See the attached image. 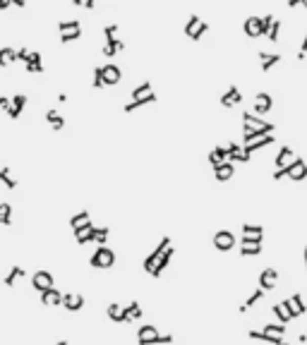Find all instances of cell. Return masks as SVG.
Returning <instances> with one entry per match:
<instances>
[{
    "instance_id": "obj_11",
    "label": "cell",
    "mask_w": 307,
    "mask_h": 345,
    "mask_svg": "<svg viewBox=\"0 0 307 345\" xmlns=\"http://www.w3.org/2000/svg\"><path fill=\"white\" fill-rule=\"evenodd\" d=\"M120 79H123V72H120L118 65H113V63L103 65V84H106V87H113V84H118Z\"/></svg>"
},
{
    "instance_id": "obj_35",
    "label": "cell",
    "mask_w": 307,
    "mask_h": 345,
    "mask_svg": "<svg viewBox=\"0 0 307 345\" xmlns=\"http://www.w3.org/2000/svg\"><path fill=\"white\" fill-rule=\"evenodd\" d=\"M149 103H156V94L146 96V99H139V101H130V103L125 106V113H132V110L142 108V106H149Z\"/></svg>"
},
{
    "instance_id": "obj_16",
    "label": "cell",
    "mask_w": 307,
    "mask_h": 345,
    "mask_svg": "<svg viewBox=\"0 0 307 345\" xmlns=\"http://www.w3.org/2000/svg\"><path fill=\"white\" fill-rule=\"evenodd\" d=\"M173 254H175V249H173V245H171V247H168V249H166V252H163V256H161V259H159V262L154 264V269H151V273H149V276H154V278H159V276H161V273L166 271V266L171 264Z\"/></svg>"
},
{
    "instance_id": "obj_34",
    "label": "cell",
    "mask_w": 307,
    "mask_h": 345,
    "mask_svg": "<svg viewBox=\"0 0 307 345\" xmlns=\"http://www.w3.org/2000/svg\"><path fill=\"white\" fill-rule=\"evenodd\" d=\"M264 336L269 338H283V333H286V326H281V324H266V326L262 328Z\"/></svg>"
},
{
    "instance_id": "obj_18",
    "label": "cell",
    "mask_w": 307,
    "mask_h": 345,
    "mask_svg": "<svg viewBox=\"0 0 307 345\" xmlns=\"http://www.w3.org/2000/svg\"><path fill=\"white\" fill-rule=\"evenodd\" d=\"M233 175H235V165L231 163V161H226V163H221L214 168V178H216L218 182H228Z\"/></svg>"
},
{
    "instance_id": "obj_42",
    "label": "cell",
    "mask_w": 307,
    "mask_h": 345,
    "mask_svg": "<svg viewBox=\"0 0 307 345\" xmlns=\"http://www.w3.org/2000/svg\"><path fill=\"white\" fill-rule=\"evenodd\" d=\"M110 235V228H96L94 230V242H99V247L106 245V240H108Z\"/></svg>"
},
{
    "instance_id": "obj_32",
    "label": "cell",
    "mask_w": 307,
    "mask_h": 345,
    "mask_svg": "<svg viewBox=\"0 0 307 345\" xmlns=\"http://www.w3.org/2000/svg\"><path fill=\"white\" fill-rule=\"evenodd\" d=\"M46 120H48V125L53 130H63L65 127V120H63V115L58 113V110H48L46 113Z\"/></svg>"
},
{
    "instance_id": "obj_20",
    "label": "cell",
    "mask_w": 307,
    "mask_h": 345,
    "mask_svg": "<svg viewBox=\"0 0 307 345\" xmlns=\"http://www.w3.org/2000/svg\"><path fill=\"white\" fill-rule=\"evenodd\" d=\"M106 314H108L110 321H118V324H130L125 317V307H120L118 302H113V305H108V309H106Z\"/></svg>"
},
{
    "instance_id": "obj_14",
    "label": "cell",
    "mask_w": 307,
    "mask_h": 345,
    "mask_svg": "<svg viewBox=\"0 0 307 345\" xmlns=\"http://www.w3.org/2000/svg\"><path fill=\"white\" fill-rule=\"evenodd\" d=\"M156 336H159V328L151 326V324H144V326H139V331H137V345H149Z\"/></svg>"
},
{
    "instance_id": "obj_30",
    "label": "cell",
    "mask_w": 307,
    "mask_h": 345,
    "mask_svg": "<svg viewBox=\"0 0 307 345\" xmlns=\"http://www.w3.org/2000/svg\"><path fill=\"white\" fill-rule=\"evenodd\" d=\"M262 297H264V290H262V288H257V290H254L252 295H250V297H247V300H245L243 305H240V314H245L247 309H252L254 305H257V302L262 300Z\"/></svg>"
},
{
    "instance_id": "obj_44",
    "label": "cell",
    "mask_w": 307,
    "mask_h": 345,
    "mask_svg": "<svg viewBox=\"0 0 307 345\" xmlns=\"http://www.w3.org/2000/svg\"><path fill=\"white\" fill-rule=\"evenodd\" d=\"M240 230H243V235H264V228L262 226H252V223H243Z\"/></svg>"
},
{
    "instance_id": "obj_41",
    "label": "cell",
    "mask_w": 307,
    "mask_h": 345,
    "mask_svg": "<svg viewBox=\"0 0 307 345\" xmlns=\"http://www.w3.org/2000/svg\"><path fill=\"white\" fill-rule=\"evenodd\" d=\"M271 309H274V314H276V319H279V324H281V326H283V324H288V321H290V314L286 312V309H283V305H281V302H279V305H274Z\"/></svg>"
},
{
    "instance_id": "obj_4",
    "label": "cell",
    "mask_w": 307,
    "mask_h": 345,
    "mask_svg": "<svg viewBox=\"0 0 307 345\" xmlns=\"http://www.w3.org/2000/svg\"><path fill=\"white\" fill-rule=\"evenodd\" d=\"M281 305H283V309L290 314V319H298V317H302V314L307 312V307H305V302H302V295H300V292H295V295L286 297Z\"/></svg>"
},
{
    "instance_id": "obj_31",
    "label": "cell",
    "mask_w": 307,
    "mask_h": 345,
    "mask_svg": "<svg viewBox=\"0 0 307 345\" xmlns=\"http://www.w3.org/2000/svg\"><path fill=\"white\" fill-rule=\"evenodd\" d=\"M87 223H91L89 211H77V213L70 218V228H72V230H77V228H82V226H87Z\"/></svg>"
},
{
    "instance_id": "obj_38",
    "label": "cell",
    "mask_w": 307,
    "mask_h": 345,
    "mask_svg": "<svg viewBox=\"0 0 307 345\" xmlns=\"http://www.w3.org/2000/svg\"><path fill=\"white\" fill-rule=\"evenodd\" d=\"M125 317H127V321H135V319H142V307H139V302H130L125 307Z\"/></svg>"
},
{
    "instance_id": "obj_19",
    "label": "cell",
    "mask_w": 307,
    "mask_h": 345,
    "mask_svg": "<svg viewBox=\"0 0 307 345\" xmlns=\"http://www.w3.org/2000/svg\"><path fill=\"white\" fill-rule=\"evenodd\" d=\"M271 106H274V99H271L269 94H264V91H262V94H257V96H254V110H257L259 115L269 113Z\"/></svg>"
},
{
    "instance_id": "obj_5",
    "label": "cell",
    "mask_w": 307,
    "mask_h": 345,
    "mask_svg": "<svg viewBox=\"0 0 307 345\" xmlns=\"http://www.w3.org/2000/svg\"><path fill=\"white\" fill-rule=\"evenodd\" d=\"M211 245L216 247L218 252H231L235 247V235L231 230H216L214 237H211Z\"/></svg>"
},
{
    "instance_id": "obj_13",
    "label": "cell",
    "mask_w": 307,
    "mask_h": 345,
    "mask_svg": "<svg viewBox=\"0 0 307 345\" xmlns=\"http://www.w3.org/2000/svg\"><path fill=\"white\" fill-rule=\"evenodd\" d=\"M63 307L67 312H80L84 307V297H82L80 292H65L63 295Z\"/></svg>"
},
{
    "instance_id": "obj_7",
    "label": "cell",
    "mask_w": 307,
    "mask_h": 345,
    "mask_svg": "<svg viewBox=\"0 0 307 345\" xmlns=\"http://www.w3.org/2000/svg\"><path fill=\"white\" fill-rule=\"evenodd\" d=\"M168 247H171V237H163L161 242H159V247H156V249H154L151 254H149V256H146V259H144V271H146V273H151L154 264H156V262H159V259H161V256H163V252H166Z\"/></svg>"
},
{
    "instance_id": "obj_25",
    "label": "cell",
    "mask_w": 307,
    "mask_h": 345,
    "mask_svg": "<svg viewBox=\"0 0 307 345\" xmlns=\"http://www.w3.org/2000/svg\"><path fill=\"white\" fill-rule=\"evenodd\" d=\"M266 144H274V135H266V137H262V139H257V142H252V144L243 146V154L245 156H252L257 149H262V146H266Z\"/></svg>"
},
{
    "instance_id": "obj_28",
    "label": "cell",
    "mask_w": 307,
    "mask_h": 345,
    "mask_svg": "<svg viewBox=\"0 0 307 345\" xmlns=\"http://www.w3.org/2000/svg\"><path fill=\"white\" fill-rule=\"evenodd\" d=\"M259 60H262V72H269L274 65H279L281 63V55H269V53H264V51H259Z\"/></svg>"
},
{
    "instance_id": "obj_12",
    "label": "cell",
    "mask_w": 307,
    "mask_h": 345,
    "mask_svg": "<svg viewBox=\"0 0 307 345\" xmlns=\"http://www.w3.org/2000/svg\"><path fill=\"white\" fill-rule=\"evenodd\" d=\"M24 106H27V96H24V94H17V96H12V99H10V106L5 108V113L15 120V118H19V113H22V108H24Z\"/></svg>"
},
{
    "instance_id": "obj_29",
    "label": "cell",
    "mask_w": 307,
    "mask_h": 345,
    "mask_svg": "<svg viewBox=\"0 0 307 345\" xmlns=\"http://www.w3.org/2000/svg\"><path fill=\"white\" fill-rule=\"evenodd\" d=\"M17 60V51L15 48H0V67H10V65Z\"/></svg>"
},
{
    "instance_id": "obj_1",
    "label": "cell",
    "mask_w": 307,
    "mask_h": 345,
    "mask_svg": "<svg viewBox=\"0 0 307 345\" xmlns=\"http://www.w3.org/2000/svg\"><path fill=\"white\" fill-rule=\"evenodd\" d=\"M283 178H288V180H293V182H302L307 178V163L302 158H295L290 165H286V168H281V170L274 172V180H283Z\"/></svg>"
},
{
    "instance_id": "obj_24",
    "label": "cell",
    "mask_w": 307,
    "mask_h": 345,
    "mask_svg": "<svg viewBox=\"0 0 307 345\" xmlns=\"http://www.w3.org/2000/svg\"><path fill=\"white\" fill-rule=\"evenodd\" d=\"M24 67H27V72H31V74H41V72H44L41 53H36V51H31V55H29V63L24 65Z\"/></svg>"
},
{
    "instance_id": "obj_39",
    "label": "cell",
    "mask_w": 307,
    "mask_h": 345,
    "mask_svg": "<svg viewBox=\"0 0 307 345\" xmlns=\"http://www.w3.org/2000/svg\"><path fill=\"white\" fill-rule=\"evenodd\" d=\"M0 182H3L8 190H15V187H17V180L10 175V168H8V165H5V168H0Z\"/></svg>"
},
{
    "instance_id": "obj_55",
    "label": "cell",
    "mask_w": 307,
    "mask_h": 345,
    "mask_svg": "<svg viewBox=\"0 0 307 345\" xmlns=\"http://www.w3.org/2000/svg\"><path fill=\"white\" fill-rule=\"evenodd\" d=\"M305 269H307V245H305Z\"/></svg>"
},
{
    "instance_id": "obj_47",
    "label": "cell",
    "mask_w": 307,
    "mask_h": 345,
    "mask_svg": "<svg viewBox=\"0 0 307 345\" xmlns=\"http://www.w3.org/2000/svg\"><path fill=\"white\" fill-rule=\"evenodd\" d=\"M80 36H82V29H77V31H70V34H60V41L70 44V41H77Z\"/></svg>"
},
{
    "instance_id": "obj_27",
    "label": "cell",
    "mask_w": 307,
    "mask_h": 345,
    "mask_svg": "<svg viewBox=\"0 0 307 345\" xmlns=\"http://www.w3.org/2000/svg\"><path fill=\"white\" fill-rule=\"evenodd\" d=\"M24 276H27V269H22V266H12V269H10V273L5 276V285H8V288H12V285H15L19 278H24Z\"/></svg>"
},
{
    "instance_id": "obj_48",
    "label": "cell",
    "mask_w": 307,
    "mask_h": 345,
    "mask_svg": "<svg viewBox=\"0 0 307 345\" xmlns=\"http://www.w3.org/2000/svg\"><path fill=\"white\" fill-rule=\"evenodd\" d=\"M264 235H243V245H262Z\"/></svg>"
},
{
    "instance_id": "obj_43",
    "label": "cell",
    "mask_w": 307,
    "mask_h": 345,
    "mask_svg": "<svg viewBox=\"0 0 307 345\" xmlns=\"http://www.w3.org/2000/svg\"><path fill=\"white\" fill-rule=\"evenodd\" d=\"M262 254V245H243L240 247V256H259Z\"/></svg>"
},
{
    "instance_id": "obj_40",
    "label": "cell",
    "mask_w": 307,
    "mask_h": 345,
    "mask_svg": "<svg viewBox=\"0 0 307 345\" xmlns=\"http://www.w3.org/2000/svg\"><path fill=\"white\" fill-rule=\"evenodd\" d=\"M77 29H82L80 19H67V22H60V24H58V31H60V34H70V31H77Z\"/></svg>"
},
{
    "instance_id": "obj_21",
    "label": "cell",
    "mask_w": 307,
    "mask_h": 345,
    "mask_svg": "<svg viewBox=\"0 0 307 345\" xmlns=\"http://www.w3.org/2000/svg\"><path fill=\"white\" fill-rule=\"evenodd\" d=\"M94 230H96V228L91 226V223H87V226L77 228V230H74V237H77V242H80V245L94 242Z\"/></svg>"
},
{
    "instance_id": "obj_46",
    "label": "cell",
    "mask_w": 307,
    "mask_h": 345,
    "mask_svg": "<svg viewBox=\"0 0 307 345\" xmlns=\"http://www.w3.org/2000/svg\"><path fill=\"white\" fill-rule=\"evenodd\" d=\"M279 34H281V22L279 19H274V24H271V29H269V41H279Z\"/></svg>"
},
{
    "instance_id": "obj_10",
    "label": "cell",
    "mask_w": 307,
    "mask_h": 345,
    "mask_svg": "<svg viewBox=\"0 0 307 345\" xmlns=\"http://www.w3.org/2000/svg\"><path fill=\"white\" fill-rule=\"evenodd\" d=\"M243 31H245V34H247L250 38H259V36H264V31H262V17H250V19H245Z\"/></svg>"
},
{
    "instance_id": "obj_9",
    "label": "cell",
    "mask_w": 307,
    "mask_h": 345,
    "mask_svg": "<svg viewBox=\"0 0 307 345\" xmlns=\"http://www.w3.org/2000/svg\"><path fill=\"white\" fill-rule=\"evenodd\" d=\"M31 285H34L39 292H44V290H48V288H53V276L41 269V271H36L31 276Z\"/></svg>"
},
{
    "instance_id": "obj_54",
    "label": "cell",
    "mask_w": 307,
    "mask_h": 345,
    "mask_svg": "<svg viewBox=\"0 0 307 345\" xmlns=\"http://www.w3.org/2000/svg\"><path fill=\"white\" fill-rule=\"evenodd\" d=\"M10 5H12V3H10V0H0V10H8Z\"/></svg>"
},
{
    "instance_id": "obj_8",
    "label": "cell",
    "mask_w": 307,
    "mask_h": 345,
    "mask_svg": "<svg viewBox=\"0 0 307 345\" xmlns=\"http://www.w3.org/2000/svg\"><path fill=\"white\" fill-rule=\"evenodd\" d=\"M276 281H279V271H276V269H264V271L259 273V288H262L264 292L276 290Z\"/></svg>"
},
{
    "instance_id": "obj_6",
    "label": "cell",
    "mask_w": 307,
    "mask_h": 345,
    "mask_svg": "<svg viewBox=\"0 0 307 345\" xmlns=\"http://www.w3.org/2000/svg\"><path fill=\"white\" fill-rule=\"evenodd\" d=\"M269 132H274V122H266L264 127H257V130L245 127V125H243V142H245V146L252 144V142H257V139H262V137H266Z\"/></svg>"
},
{
    "instance_id": "obj_26",
    "label": "cell",
    "mask_w": 307,
    "mask_h": 345,
    "mask_svg": "<svg viewBox=\"0 0 307 345\" xmlns=\"http://www.w3.org/2000/svg\"><path fill=\"white\" fill-rule=\"evenodd\" d=\"M118 51H125V41H120V38L106 41V46H103V55H106V58H113Z\"/></svg>"
},
{
    "instance_id": "obj_36",
    "label": "cell",
    "mask_w": 307,
    "mask_h": 345,
    "mask_svg": "<svg viewBox=\"0 0 307 345\" xmlns=\"http://www.w3.org/2000/svg\"><path fill=\"white\" fill-rule=\"evenodd\" d=\"M243 125H245V127L257 130V127H264V125H266V120L257 118V115H250V113H243Z\"/></svg>"
},
{
    "instance_id": "obj_33",
    "label": "cell",
    "mask_w": 307,
    "mask_h": 345,
    "mask_svg": "<svg viewBox=\"0 0 307 345\" xmlns=\"http://www.w3.org/2000/svg\"><path fill=\"white\" fill-rule=\"evenodd\" d=\"M154 89L149 82H142L137 89H132V101H139V99H146V96H151Z\"/></svg>"
},
{
    "instance_id": "obj_56",
    "label": "cell",
    "mask_w": 307,
    "mask_h": 345,
    "mask_svg": "<svg viewBox=\"0 0 307 345\" xmlns=\"http://www.w3.org/2000/svg\"><path fill=\"white\" fill-rule=\"evenodd\" d=\"M58 345H67V343H65V340H60V343H58Z\"/></svg>"
},
{
    "instance_id": "obj_37",
    "label": "cell",
    "mask_w": 307,
    "mask_h": 345,
    "mask_svg": "<svg viewBox=\"0 0 307 345\" xmlns=\"http://www.w3.org/2000/svg\"><path fill=\"white\" fill-rule=\"evenodd\" d=\"M0 226H12V206L8 201L0 204Z\"/></svg>"
},
{
    "instance_id": "obj_50",
    "label": "cell",
    "mask_w": 307,
    "mask_h": 345,
    "mask_svg": "<svg viewBox=\"0 0 307 345\" xmlns=\"http://www.w3.org/2000/svg\"><path fill=\"white\" fill-rule=\"evenodd\" d=\"M116 34H118V24H108V27L103 29V36H106V41L116 38Z\"/></svg>"
},
{
    "instance_id": "obj_23",
    "label": "cell",
    "mask_w": 307,
    "mask_h": 345,
    "mask_svg": "<svg viewBox=\"0 0 307 345\" xmlns=\"http://www.w3.org/2000/svg\"><path fill=\"white\" fill-rule=\"evenodd\" d=\"M228 161V151H226V146H214L211 149V154H209V163L214 165H221V163H226Z\"/></svg>"
},
{
    "instance_id": "obj_45",
    "label": "cell",
    "mask_w": 307,
    "mask_h": 345,
    "mask_svg": "<svg viewBox=\"0 0 307 345\" xmlns=\"http://www.w3.org/2000/svg\"><path fill=\"white\" fill-rule=\"evenodd\" d=\"M103 67H94V89H103Z\"/></svg>"
},
{
    "instance_id": "obj_53",
    "label": "cell",
    "mask_w": 307,
    "mask_h": 345,
    "mask_svg": "<svg viewBox=\"0 0 307 345\" xmlns=\"http://www.w3.org/2000/svg\"><path fill=\"white\" fill-rule=\"evenodd\" d=\"M8 106H10V99H8V96H0V108L5 110Z\"/></svg>"
},
{
    "instance_id": "obj_57",
    "label": "cell",
    "mask_w": 307,
    "mask_h": 345,
    "mask_svg": "<svg viewBox=\"0 0 307 345\" xmlns=\"http://www.w3.org/2000/svg\"><path fill=\"white\" fill-rule=\"evenodd\" d=\"M302 8H305V10H307V3H302Z\"/></svg>"
},
{
    "instance_id": "obj_22",
    "label": "cell",
    "mask_w": 307,
    "mask_h": 345,
    "mask_svg": "<svg viewBox=\"0 0 307 345\" xmlns=\"http://www.w3.org/2000/svg\"><path fill=\"white\" fill-rule=\"evenodd\" d=\"M295 158H298V156L293 154V149H290V146H283V149L279 151V156H276V168L281 170V168H286V165L293 163Z\"/></svg>"
},
{
    "instance_id": "obj_17",
    "label": "cell",
    "mask_w": 307,
    "mask_h": 345,
    "mask_svg": "<svg viewBox=\"0 0 307 345\" xmlns=\"http://www.w3.org/2000/svg\"><path fill=\"white\" fill-rule=\"evenodd\" d=\"M238 103H243V94H240L238 87H231V89L221 96V106H223V108H233Z\"/></svg>"
},
{
    "instance_id": "obj_2",
    "label": "cell",
    "mask_w": 307,
    "mask_h": 345,
    "mask_svg": "<svg viewBox=\"0 0 307 345\" xmlns=\"http://www.w3.org/2000/svg\"><path fill=\"white\" fill-rule=\"evenodd\" d=\"M89 264L94 266V269H110L113 264H116V252L110 249V247H99L94 254H91V259H89Z\"/></svg>"
},
{
    "instance_id": "obj_49",
    "label": "cell",
    "mask_w": 307,
    "mask_h": 345,
    "mask_svg": "<svg viewBox=\"0 0 307 345\" xmlns=\"http://www.w3.org/2000/svg\"><path fill=\"white\" fill-rule=\"evenodd\" d=\"M274 15H266V17H262V31H264V36L269 34V29H271V24H274Z\"/></svg>"
},
{
    "instance_id": "obj_15",
    "label": "cell",
    "mask_w": 307,
    "mask_h": 345,
    "mask_svg": "<svg viewBox=\"0 0 307 345\" xmlns=\"http://www.w3.org/2000/svg\"><path fill=\"white\" fill-rule=\"evenodd\" d=\"M41 305L46 307H58V305H63V292L58 290V288H48V290L41 292Z\"/></svg>"
},
{
    "instance_id": "obj_3",
    "label": "cell",
    "mask_w": 307,
    "mask_h": 345,
    "mask_svg": "<svg viewBox=\"0 0 307 345\" xmlns=\"http://www.w3.org/2000/svg\"><path fill=\"white\" fill-rule=\"evenodd\" d=\"M182 31H185V36H187V38L199 41V38L209 31V24H207V22H202L197 15H192V17L187 19V24H185V29H182Z\"/></svg>"
},
{
    "instance_id": "obj_52",
    "label": "cell",
    "mask_w": 307,
    "mask_h": 345,
    "mask_svg": "<svg viewBox=\"0 0 307 345\" xmlns=\"http://www.w3.org/2000/svg\"><path fill=\"white\" fill-rule=\"evenodd\" d=\"M307 58V34L302 38V46H300V53H298V60H305Z\"/></svg>"
},
{
    "instance_id": "obj_51",
    "label": "cell",
    "mask_w": 307,
    "mask_h": 345,
    "mask_svg": "<svg viewBox=\"0 0 307 345\" xmlns=\"http://www.w3.org/2000/svg\"><path fill=\"white\" fill-rule=\"evenodd\" d=\"M29 55H31V51H29V48H19V51H17V60H22V63L27 65L29 63Z\"/></svg>"
}]
</instances>
